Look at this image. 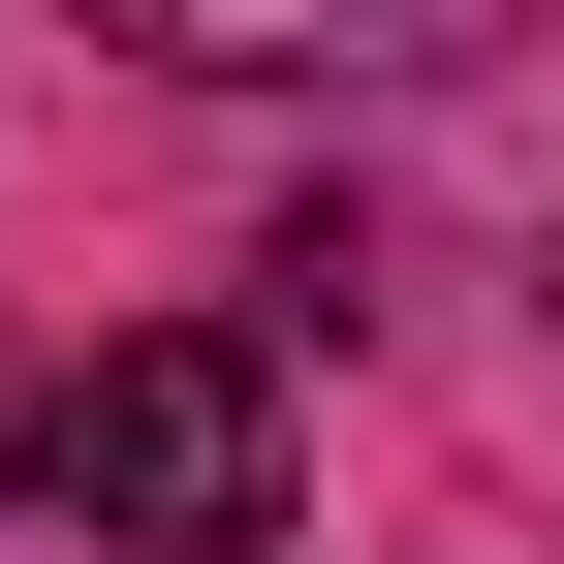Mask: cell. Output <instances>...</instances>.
<instances>
[{
  "instance_id": "obj_1",
  "label": "cell",
  "mask_w": 564,
  "mask_h": 564,
  "mask_svg": "<svg viewBox=\"0 0 564 564\" xmlns=\"http://www.w3.org/2000/svg\"><path fill=\"white\" fill-rule=\"evenodd\" d=\"M32 502H63V533H126V564H251V533H282V345H251V314L95 345V377L32 408Z\"/></svg>"
},
{
  "instance_id": "obj_2",
  "label": "cell",
  "mask_w": 564,
  "mask_h": 564,
  "mask_svg": "<svg viewBox=\"0 0 564 564\" xmlns=\"http://www.w3.org/2000/svg\"><path fill=\"white\" fill-rule=\"evenodd\" d=\"M95 32H158V63H220V95H314V63H470L502 0H95Z\"/></svg>"
}]
</instances>
